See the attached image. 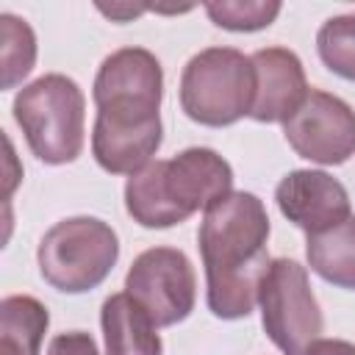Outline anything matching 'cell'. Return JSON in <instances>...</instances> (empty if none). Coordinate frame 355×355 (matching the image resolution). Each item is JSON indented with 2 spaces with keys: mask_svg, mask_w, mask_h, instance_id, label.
I'll use <instances>...</instances> for the list:
<instances>
[{
  "mask_svg": "<svg viewBox=\"0 0 355 355\" xmlns=\"http://www.w3.org/2000/svg\"><path fill=\"white\" fill-rule=\"evenodd\" d=\"M161 97L164 69L150 50L122 47L103 58L92 86V155L100 169L130 178L153 161L164 141Z\"/></svg>",
  "mask_w": 355,
  "mask_h": 355,
  "instance_id": "cell-1",
  "label": "cell"
},
{
  "mask_svg": "<svg viewBox=\"0 0 355 355\" xmlns=\"http://www.w3.org/2000/svg\"><path fill=\"white\" fill-rule=\"evenodd\" d=\"M269 233V214L252 191H230L202 211L197 247L205 266V302L216 319H244L258 305L272 263Z\"/></svg>",
  "mask_w": 355,
  "mask_h": 355,
  "instance_id": "cell-2",
  "label": "cell"
},
{
  "mask_svg": "<svg viewBox=\"0 0 355 355\" xmlns=\"http://www.w3.org/2000/svg\"><path fill=\"white\" fill-rule=\"evenodd\" d=\"M233 191L230 164L211 147H189L172 158L150 161L125 183V211L147 230L186 222Z\"/></svg>",
  "mask_w": 355,
  "mask_h": 355,
  "instance_id": "cell-3",
  "label": "cell"
},
{
  "mask_svg": "<svg viewBox=\"0 0 355 355\" xmlns=\"http://www.w3.org/2000/svg\"><path fill=\"white\" fill-rule=\"evenodd\" d=\"M11 111L31 153L42 164H72L83 153L86 97L72 78L58 72L36 78L17 92Z\"/></svg>",
  "mask_w": 355,
  "mask_h": 355,
  "instance_id": "cell-4",
  "label": "cell"
},
{
  "mask_svg": "<svg viewBox=\"0 0 355 355\" xmlns=\"http://www.w3.org/2000/svg\"><path fill=\"white\" fill-rule=\"evenodd\" d=\"M255 100L252 58L236 47H205L180 75V108L205 128H227L250 116Z\"/></svg>",
  "mask_w": 355,
  "mask_h": 355,
  "instance_id": "cell-5",
  "label": "cell"
},
{
  "mask_svg": "<svg viewBox=\"0 0 355 355\" xmlns=\"http://www.w3.org/2000/svg\"><path fill=\"white\" fill-rule=\"evenodd\" d=\"M119 258L114 227L97 216H69L55 222L39 241V275L55 291L86 294L97 288Z\"/></svg>",
  "mask_w": 355,
  "mask_h": 355,
  "instance_id": "cell-6",
  "label": "cell"
},
{
  "mask_svg": "<svg viewBox=\"0 0 355 355\" xmlns=\"http://www.w3.org/2000/svg\"><path fill=\"white\" fill-rule=\"evenodd\" d=\"M261 324L283 355H302L322 333V308L308 269L294 258H275L258 288Z\"/></svg>",
  "mask_w": 355,
  "mask_h": 355,
  "instance_id": "cell-7",
  "label": "cell"
},
{
  "mask_svg": "<svg viewBox=\"0 0 355 355\" xmlns=\"http://www.w3.org/2000/svg\"><path fill=\"white\" fill-rule=\"evenodd\" d=\"M125 291L150 313L155 327H172L194 311V266L183 250L150 247L133 258L125 275Z\"/></svg>",
  "mask_w": 355,
  "mask_h": 355,
  "instance_id": "cell-8",
  "label": "cell"
},
{
  "mask_svg": "<svg viewBox=\"0 0 355 355\" xmlns=\"http://www.w3.org/2000/svg\"><path fill=\"white\" fill-rule=\"evenodd\" d=\"M288 147L322 166H338L355 155V111L341 97L311 89L294 116L283 122Z\"/></svg>",
  "mask_w": 355,
  "mask_h": 355,
  "instance_id": "cell-9",
  "label": "cell"
},
{
  "mask_svg": "<svg viewBox=\"0 0 355 355\" xmlns=\"http://www.w3.org/2000/svg\"><path fill=\"white\" fill-rule=\"evenodd\" d=\"M280 214L308 236L324 233L352 216V202L341 180L322 169H291L275 189Z\"/></svg>",
  "mask_w": 355,
  "mask_h": 355,
  "instance_id": "cell-10",
  "label": "cell"
},
{
  "mask_svg": "<svg viewBox=\"0 0 355 355\" xmlns=\"http://www.w3.org/2000/svg\"><path fill=\"white\" fill-rule=\"evenodd\" d=\"M255 100L250 116L255 122H286L308 97V78L300 55L288 47H263L252 55Z\"/></svg>",
  "mask_w": 355,
  "mask_h": 355,
  "instance_id": "cell-11",
  "label": "cell"
},
{
  "mask_svg": "<svg viewBox=\"0 0 355 355\" xmlns=\"http://www.w3.org/2000/svg\"><path fill=\"white\" fill-rule=\"evenodd\" d=\"M105 355H161V336L150 313L128 294H111L100 308Z\"/></svg>",
  "mask_w": 355,
  "mask_h": 355,
  "instance_id": "cell-12",
  "label": "cell"
},
{
  "mask_svg": "<svg viewBox=\"0 0 355 355\" xmlns=\"http://www.w3.org/2000/svg\"><path fill=\"white\" fill-rule=\"evenodd\" d=\"M305 258L311 272L336 288L355 291V216L347 222L308 236Z\"/></svg>",
  "mask_w": 355,
  "mask_h": 355,
  "instance_id": "cell-13",
  "label": "cell"
},
{
  "mask_svg": "<svg viewBox=\"0 0 355 355\" xmlns=\"http://www.w3.org/2000/svg\"><path fill=\"white\" fill-rule=\"evenodd\" d=\"M50 324L47 308L31 294H8L0 302V355H39Z\"/></svg>",
  "mask_w": 355,
  "mask_h": 355,
  "instance_id": "cell-14",
  "label": "cell"
},
{
  "mask_svg": "<svg viewBox=\"0 0 355 355\" xmlns=\"http://www.w3.org/2000/svg\"><path fill=\"white\" fill-rule=\"evenodd\" d=\"M0 61H3V89L22 83L36 64V33L17 14H0Z\"/></svg>",
  "mask_w": 355,
  "mask_h": 355,
  "instance_id": "cell-15",
  "label": "cell"
},
{
  "mask_svg": "<svg viewBox=\"0 0 355 355\" xmlns=\"http://www.w3.org/2000/svg\"><path fill=\"white\" fill-rule=\"evenodd\" d=\"M316 50L333 75L355 83V14L324 19L316 33Z\"/></svg>",
  "mask_w": 355,
  "mask_h": 355,
  "instance_id": "cell-16",
  "label": "cell"
},
{
  "mask_svg": "<svg viewBox=\"0 0 355 355\" xmlns=\"http://www.w3.org/2000/svg\"><path fill=\"white\" fill-rule=\"evenodd\" d=\"M202 8L216 28L233 33H252L269 28L283 6L277 0H214L205 3Z\"/></svg>",
  "mask_w": 355,
  "mask_h": 355,
  "instance_id": "cell-17",
  "label": "cell"
},
{
  "mask_svg": "<svg viewBox=\"0 0 355 355\" xmlns=\"http://www.w3.org/2000/svg\"><path fill=\"white\" fill-rule=\"evenodd\" d=\"M47 355H100L94 338L83 330H69V333H58L50 347Z\"/></svg>",
  "mask_w": 355,
  "mask_h": 355,
  "instance_id": "cell-18",
  "label": "cell"
},
{
  "mask_svg": "<svg viewBox=\"0 0 355 355\" xmlns=\"http://www.w3.org/2000/svg\"><path fill=\"white\" fill-rule=\"evenodd\" d=\"M302 355H355V344L344 338H316Z\"/></svg>",
  "mask_w": 355,
  "mask_h": 355,
  "instance_id": "cell-19",
  "label": "cell"
},
{
  "mask_svg": "<svg viewBox=\"0 0 355 355\" xmlns=\"http://www.w3.org/2000/svg\"><path fill=\"white\" fill-rule=\"evenodd\" d=\"M97 11L105 14V17L114 19V22H130V19L141 17L144 11H150V6H133V3H111V6H103V3H100Z\"/></svg>",
  "mask_w": 355,
  "mask_h": 355,
  "instance_id": "cell-20",
  "label": "cell"
}]
</instances>
